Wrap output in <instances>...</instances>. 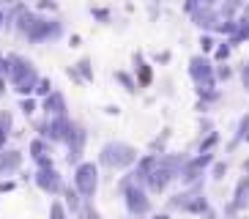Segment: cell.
<instances>
[{
  "label": "cell",
  "mask_w": 249,
  "mask_h": 219,
  "mask_svg": "<svg viewBox=\"0 0 249 219\" xmlns=\"http://www.w3.org/2000/svg\"><path fill=\"white\" fill-rule=\"evenodd\" d=\"M104 167H112V170H126L129 164L137 162V151L132 146H124V143H110V146L102 148V156H99Z\"/></svg>",
  "instance_id": "cell-1"
},
{
  "label": "cell",
  "mask_w": 249,
  "mask_h": 219,
  "mask_svg": "<svg viewBox=\"0 0 249 219\" xmlns=\"http://www.w3.org/2000/svg\"><path fill=\"white\" fill-rule=\"evenodd\" d=\"M121 189H124V200H126V208H129V214H134V217H142V214L151 211V197H148V192L140 186L134 178H126V181H121Z\"/></svg>",
  "instance_id": "cell-2"
},
{
  "label": "cell",
  "mask_w": 249,
  "mask_h": 219,
  "mask_svg": "<svg viewBox=\"0 0 249 219\" xmlns=\"http://www.w3.org/2000/svg\"><path fill=\"white\" fill-rule=\"evenodd\" d=\"M74 189H77V195L82 200H90L96 195V189H99V167L93 162L77 164V170H74Z\"/></svg>",
  "instance_id": "cell-3"
},
{
  "label": "cell",
  "mask_w": 249,
  "mask_h": 219,
  "mask_svg": "<svg viewBox=\"0 0 249 219\" xmlns=\"http://www.w3.org/2000/svg\"><path fill=\"white\" fill-rule=\"evenodd\" d=\"M36 186L38 189H44V192H50V195H60L63 192V178H60V173L55 167H41V170H36Z\"/></svg>",
  "instance_id": "cell-4"
},
{
  "label": "cell",
  "mask_w": 249,
  "mask_h": 219,
  "mask_svg": "<svg viewBox=\"0 0 249 219\" xmlns=\"http://www.w3.org/2000/svg\"><path fill=\"white\" fill-rule=\"evenodd\" d=\"M19 164H22L19 151H3V153H0V175L17 173V170H19Z\"/></svg>",
  "instance_id": "cell-5"
},
{
  "label": "cell",
  "mask_w": 249,
  "mask_h": 219,
  "mask_svg": "<svg viewBox=\"0 0 249 219\" xmlns=\"http://www.w3.org/2000/svg\"><path fill=\"white\" fill-rule=\"evenodd\" d=\"M230 205H233L235 211H241V208L249 205V175H244L241 181L235 183V197H233V203Z\"/></svg>",
  "instance_id": "cell-6"
},
{
  "label": "cell",
  "mask_w": 249,
  "mask_h": 219,
  "mask_svg": "<svg viewBox=\"0 0 249 219\" xmlns=\"http://www.w3.org/2000/svg\"><path fill=\"white\" fill-rule=\"evenodd\" d=\"M63 197H66V205L71 208V211H80V195H77V189L74 186H63Z\"/></svg>",
  "instance_id": "cell-7"
},
{
  "label": "cell",
  "mask_w": 249,
  "mask_h": 219,
  "mask_svg": "<svg viewBox=\"0 0 249 219\" xmlns=\"http://www.w3.org/2000/svg\"><path fill=\"white\" fill-rule=\"evenodd\" d=\"M77 219H102V214L96 211L90 203H85V205H80V211H77Z\"/></svg>",
  "instance_id": "cell-8"
},
{
  "label": "cell",
  "mask_w": 249,
  "mask_h": 219,
  "mask_svg": "<svg viewBox=\"0 0 249 219\" xmlns=\"http://www.w3.org/2000/svg\"><path fill=\"white\" fill-rule=\"evenodd\" d=\"M50 219H66V208L60 205V200H55L50 205Z\"/></svg>",
  "instance_id": "cell-9"
},
{
  "label": "cell",
  "mask_w": 249,
  "mask_h": 219,
  "mask_svg": "<svg viewBox=\"0 0 249 219\" xmlns=\"http://www.w3.org/2000/svg\"><path fill=\"white\" fill-rule=\"evenodd\" d=\"M225 173H227V164H225V162H216V164H213V170H211V175L216 178V181H219V178H225Z\"/></svg>",
  "instance_id": "cell-10"
},
{
  "label": "cell",
  "mask_w": 249,
  "mask_h": 219,
  "mask_svg": "<svg viewBox=\"0 0 249 219\" xmlns=\"http://www.w3.org/2000/svg\"><path fill=\"white\" fill-rule=\"evenodd\" d=\"M17 189V181H0V192H11Z\"/></svg>",
  "instance_id": "cell-11"
},
{
  "label": "cell",
  "mask_w": 249,
  "mask_h": 219,
  "mask_svg": "<svg viewBox=\"0 0 249 219\" xmlns=\"http://www.w3.org/2000/svg\"><path fill=\"white\" fill-rule=\"evenodd\" d=\"M154 219H170V217H167V214H156Z\"/></svg>",
  "instance_id": "cell-12"
},
{
  "label": "cell",
  "mask_w": 249,
  "mask_h": 219,
  "mask_svg": "<svg viewBox=\"0 0 249 219\" xmlns=\"http://www.w3.org/2000/svg\"><path fill=\"white\" fill-rule=\"evenodd\" d=\"M244 170H247V175H249V159H247V162H244Z\"/></svg>",
  "instance_id": "cell-13"
}]
</instances>
